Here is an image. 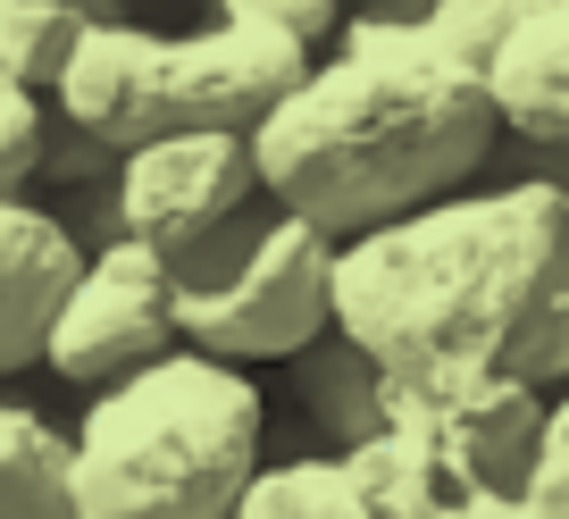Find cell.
Wrapping results in <instances>:
<instances>
[{
	"mask_svg": "<svg viewBox=\"0 0 569 519\" xmlns=\"http://www.w3.org/2000/svg\"><path fill=\"white\" fill-rule=\"evenodd\" d=\"M336 327L393 369L569 377V177L461 184L343 234Z\"/></svg>",
	"mask_w": 569,
	"mask_h": 519,
	"instance_id": "1",
	"label": "cell"
},
{
	"mask_svg": "<svg viewBox=\"0 0 569 519\" xmlns=\"http://www.w3.org/2000/svg\"><path fill=\"white\" fill-rule=\"evenodd\" d=\"M251 134L268 193L310 210L327 234H360L436 193H461L502 134V101L478 59L427 26L360 9Z\"/></svg>",
	"mask_w": 569,
	"mask_h": 519,
	"instance_id": "2",
	"label": "cell"
},
{
	"mask_svg": "<svg viewBox=\"0 0 569 519\" xmlns=\"http://www.w3.org/2000/svg\"><path fill=\"white\" fill-rule=\"evenodd\" d=\"M268 402L227 352H160L76 419V519H227L260 478Z\"/></svg>",
	"mask_w": 569,
	"mask_h": 519,
	"instance_id": "3",
	"label": "cell"
},
{
	"mask_svg": "<svg viewBox=\"0 0 569 519\" xmlns=\"http://www.w3.org/2000/svg\"><path fill=\"white\" fill-rule=\"evenodd\" d=\"M310 59L319 51L277 26L218 18L193 34H151L118 9V18H92L51 101L68 126L126 151L142 134H177V126H260L310 76Z\"/></svg>",
	"mask_w": 569,
	"mask_h": 519,
	"instance_id": "4",
	"label": "cell"
},
{
	"mask_svg": "<svg viewBox=\"0 0 569 519\" xmlns=\"http://www.w3.org/2000/svg\"><path fill=\"white\" fill-rule=\"evenodd\" d=\"M336 251L343 234H327L310 210L277 193L184 234L168 251L184 343L227 360H302L336 327Z\"/></svg>",
	"mask_w": 569,
	"mask_h": 519,
	"instance_id": "5",
	"label": "cell"
},
{
	"mask_svg": "<svg viewBox=\"0 0 569 519\" xmlns=\"http://www.w3.org/2000/svg\"><path fill=\"white\" fill-rule=\"evenodd\" d=\"M177 336H184V319H177L168 243H151V234H101V251L84 260L51 343H42V369L76 377V386H109V377L160 360Z\"/></svg>",
	"mask_w": 569,
	"mask_h": 519,
	"instance_id": "6",
	"label": "cell"
},
{
	"mask_svg": "<svg viewBox=\"0 0 569 519\" xmlns=\"http://www.w3.org/2000/svg\"><path fill=\"white\" fill-rule=\"evenodd\" d=\"M268 193L260 134L251 126H177V134H142L118 151V218L126 234L177 251L184 234L234 218L243 201Z\"/></svg>",
	"mask_w": 569,
	"mask_h": 519,
	"instance_id": "7",
	"label": "cell"
},
{
	"mask_svg": "<svg viewBox=\"0 0 569 519\" xmlns=\"http://www.w3.org/2000/svg\"><path fill=\"white\" fill-rule=\"evenodd\" d=\"M84 260V234L59 210H42L34 193L0 201V369H42V343H51Z\"/></svg>",
	"mask_w": 569,
	"mask_h": 519,
	"instance_id": "8",
	"label": "cell"
},
{
	"mask_svg": "<svg viewBox=\"0 0 569 519\" xmlns=\"http://www.w3.org/2000/svg\"><path fill=\"white\" fill-rule=\"evenodd\" d=\"M502 126L528 143H569V0H536V18L486 68Z\"/></svg>",
	"mask_w": 569,
	"mask_h": 519,
	"instance_id": "9",
	"label": "cell"
},
{
	"mask_svg": "<svg viewBox=\"0 0 569 519\" xmlns=\"http://www.w3.org/2000/svg\"><path fill=\"white\" fill-rule=\"evenodd\" d=\"M84 502L76 436L51 428L34 402H0V511L9 519H68Z\"/></svg>",
	"mask_w": 569,
	"mask_h": 519,
	"instance_id": "10",
	"label": "cell"
},
{
	"mask_svg": "<svg viewBox=\"0 0 569 519\" xmlns=\"http://www.w3.org/2000/svg\"><path fill=\"white\" fill-rule=\"evenodd\" d=\"M343 461L369 486V511H410V519L419 511H469L445 445L427 428H377V436H360V445H343Z\"/></svg>",
	"mask_w": 569,
	"mask_h": 519,
	"instance_id": "11",
	"label": "cell"
},
{
	"mask_svg": "<svg viewBox=\"0 0 569 519\" xmlns=\"http://www.w3.org/2000/svg\"><path fill=\"white\" fill-rule=\"evenodd\" d=\"M302 395H310V411H319V428L336 436V452L360 445V436H377V428H393L386 419V360L360 336H343V327H336V343L319 336L302 352Z\"/></svg>",
	"mask_w": 569,
	"mask_h": 519,
	"instance_id": "12",
	"label": "cell"
},
{
	"mask_svg": "<svg viewBox=\"0 0 569 519\" xmlns=\"http://www.w3.org/2000/svg\"><path fill=\"white\" fill-rule=\"evenodd\" d=\"M243 519H369V486L343 452L260 461V478L243 486Z\"/></svg>",
	"mask_w": 569,
	"mask_h": 519,
	"instance_id": "13",
	"label": "cell"
},
{
	"mask_svg": "<svg viewBox=\"0 0 569 519\" xmlns=\"http://www.w3.org/2000/svg\"><path fill=\"white\" fill-rule=\"evenodd\" d=\"M84 34H92L84 0H0V76L59 92V76L84 51Z\"/></svg>",
	"mask_w": 569,
	"mask_h": 519,
	"instance_id": "14",
	"label": "cell"
},
{
	"mask_svg": "<svg viewBox=\"0 0 569 519\" xmlns=\"http://www.w3.org/2000/svg\"><path fill=\"white\" fill-rule=\"evenodd\" d=\"M51 160V118H42V84H18L0 76V184L26 193Z\"/></svg>",
	"mask_w": 569,
	"mask_h": 519,
	"instance_id": "15",
	"label": "cell"
},
{
	"mask_svg": "<svg viewBox=\"0 0 569 519\" xmlns=\"http://www.w3.org/2000/svg\"><path fill=\"white\" fill-rule=\"evenodd\" d=\"M218 18L277 26V34H293V42H310V51H327V42L343 34V0H218Z\"/></svg>",
	"mask_w": 569,
	"mask_h": 519,
	"instance_id": "16",
	"label": "cell"
},
{
	"mask_svg": "<svg viewBox=\"0 0 569 519\" xmlns=\"http://www.w3.org/2000/svg\"><path fill=\"white\" fill-rule=\"evenodd\" d=\"M528 502H536V511H552V519H569V395L552 402V419H545V445H536Z\"/></svg>",
	"mask_w": 569,
	"mask_h": 519,
	"instance_id": "17",
	"label": "cell"
},
{
	"mask_svg": "<svg viewBox=\"0 0 569 519\" xmlns=\"http://www.w3.org/2000/svg\"><path fill=\"white\" fill-rule=\"evenodd\" d=\"M84 9L92 18H118V9H134V0H84Z\"/></svg>",
	"mask_w": 569,
	"mask_h": 519,
	"instance_id": "18",
	"label": "cell"
}]
</instances>
